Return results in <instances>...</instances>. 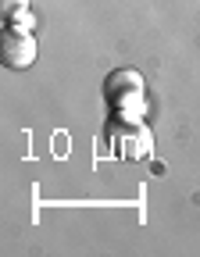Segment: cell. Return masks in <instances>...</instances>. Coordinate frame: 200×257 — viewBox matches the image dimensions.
<instances>
[{
    "label": "cell",
    "instance_id": "1",
    "mask_svg": "<svg viewBox=\"0 0 200 257\" xmlns=\"http://www.w3.org/2000/svg\"><path fill=\"white\" fill-rule=\"evenodd\" d=\"M32 61H36V40H32L25 29H11L4 36V64L15 68V72H22Z\"/></svg>",
    "mask_w": 200,
    "mask_h": 257
},
{
    "label": "cell",
    "instance_id": "2",
    "mask_svg": "<svg viewBox=\"0 0 200 257\" xmlns=\"http://www.w3.org/2000/svg\"><path fill=\"white\" fill-rule=\"evenodd\" d=\"M0 8H4V15L15 22V18L29 15V0H0Z\"/></svg>",
    "mask_w": 200,
    "mask_h": 257
}]
</instances>
